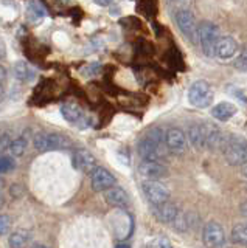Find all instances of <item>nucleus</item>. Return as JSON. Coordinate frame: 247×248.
<instances>
[{"label": "nucleus", "mask_w": 247, "mask_h": 248, "mask_svg": "<svg viewBox=\"0 0 247 248\" xmlns=\"http://www.w3.org/2000/svg\"><path fill=\"white\" fill-rule=\"evenodd\" d=\"M224 158L230 166L247 165V140L238 135H227L222 144Z\"/></svg>", "instance_id": "1"}, {"label": "nucleus", "mask_w": 247, "mask_h": 248, "mask_svg": "<svg viewBox=\"0 0 247 248\" xmlns=\"http://www.w3.org/2000/svg\"><path fill=\"white\" fill-rule=\"evenodd\" d=\"M221 41L219 28L214 25L213 22H202L199 23V44L200 50L207 58L216 56V46Z\"/></svg>", "instance_id": "2"}, {"label": "nucleus", "mask_w": 247, "mask_h": 248, "mask_svg": "<svg viewBox=\"0 0 247 248\" xmlns=\"http://www.w3.org/2000/svg\"><path fill=\"white\" fill-rule=\"evenodd\" d=\"M213 89L204 79L195 81L188 89V103L198 108H205L213 103Z\"/></svg>", "instance_id": "3"}, {"label": "nucleus", "mask_w": 247, "mask_h": 248, "mask_svg": "<svg viewBox=\"0 0 247 248\" xmlns=\"http://www.w3.org/2000/svg\"><path fill=\"white\" fill-rule=\"evenodd\" d=\"M176 23L179 30L182 31V34L190 39L193 44H198L199 41V25L196 22L195 14H193L187 8H182V10H177L176 13Z\"/></svg>", "instance_id": "4"}, {"label": "nucleus", "mask_w": 247, "mask_h": 248, "mask_svg": "<svg viewBox=\"0 0 247 248\" xmlns=\"http://www.w3.org/2000/svg\"><path fill=\"white\" fill-rule=\"evenodd\" d=\"M33 144L39 152H49L67 149L70 146V140L63 134H37Z\"/></svg>", "instance_id": "5"}, {"label": "nucleus", "mask_w": 247, "mask_h": 248, "mask_svg": "<svg viewBox=\"0 0 247 248\" xmlns=\"http://www.w3.org/2000/svg\"><path fill=\"white\" fill-rule=\"evenodd\" d=\"M142 191L145 197L152 203V206L169 202V189L157 180H145L142 185Z\"/></svg>", "instance_id": "6"}, {"label": "nucleus", "mask_w": 247, "mask_h": 248, "mask_svg": "<svg viewBox=\"0 0 247 248\" xmlns=\"http://www.w3.org/2000/svg\"><path fill=\"white\" fill-rule=\"evenodd\" d=\"M166 147H162L156 143H152L149 138H143L140 140V143L137 146V152L140 155L142 161H156L162 163L164 158L166 157Z\"/></svg>", "instance_id": "7"}, {"label": "nucleus", "mask_w": 247, "mask_h": 248, "mask_svg": "<svg viewBox=\"0 0 247 248\" xmlns=\"http://www.w3.org/2000/svg\"><path fill=\"white\" fill-rule=\"evenodd\" d=\"M202 240L207 248H219L226 240V231L218 222H207L202 230Z\"/></svg>", "instance_id": "8"}, {"label": "nucleus", "mask_w": 247, "mask_h": 248, "mask_svg": "<svg viewBox=\"0 0 247 248\" xmlns=\"http://www.w3.org/2000/svg\"><path fill=\"white\" fill-rule=\"evenodd\" d=\"M166 149L174 155H182L187 151V135L179 127H169L165 132Z\"/></svg>", "instance_id": "9"}, {"label": "nucleus", "mask_w": 247, "mask_h": 248, "mask_svg": "<svg viewBox=\"0 0 247 248\" xmlns=\"http://www.w3.org/2000/svg\"><path fill=\"white\" fill-rule=\"evenodd\" d=\"M90 183H92V188L97 192H101V191H107L115 186L117 183V178L115 175L107 170L106 168H97L94 172L90 174Z\"/></svg>", "instance_id": "10"}, {"label": "nucleus", "mask_w": 247, "mask_h": 248, "mask_svg": "<svg viewBox=\"0 0 247 248\" xmlns=\"http://www.w3.org/2000/svg\"><path fill=\"white\" fill-rule=\"evenodd\" d=\"M73 168L78 169L80 172L92 174L98 168L97 158L87 149H76L73 154Z\"/></svg>", "instance_id": "11"}, {"label": "nucleus", "mask_w": 247, "mask_h": 248, "mask_svg": "<svg viewBox=\"0 0 247 248\" xmlns=\"http://www.w3.org/2000/svg\"><path fill=\"white\" fill-rule=\"evenodd\" d=\"M204 126V132H205V147H208L210 151H216V149H222L224 140H226V135L222 134V130L216 126L213 123H202Z\"/></svg>", "instance_id": "12"}, {"label": "nucleus", "mask_w": 247, "mask_h": 248, "mask_svg": "<svg viewBox=\"0 0 247 248\" xmlns=\"http://www.w3.org/2000/svg\"><path fill=\"white\" fill-rule=\"evenodd\" d=\"M138 172L143 175L146 180H159L168 175V168L164 163H156V161H142L138 165Z\"/></svg>", "instance_id": "13"}, {"label": "nucleus", "mask_w": 247, "mask_h": 248, "mask_svg": "<svg viewBox=\"0 0 247 248\" xmlns=\"http://www.w3.org/2000/svg\"><path fill=\"white\" fill-rule=\"evenodd\" d=\"M61 115H63L68 123L75 124V126H80V127L89 126L87 116L84 115V112L76 104H72V103L63 104V107H61Z\"/></svg>", "instance_id": "14"}, {"label": "nucleus", "mask_w": 247, "mask_h": 248, "mask_svg": "<svg viewBox=\"0 0 247 248\" xmlns=\"http://www.w3.org/2000/svg\"><path fill=\"white\" fill-rule=\"evenodd\" d=\"M151 211H152V216L162 223H171V222H174L177 219V216L181 214L179 208H177L174 203H171V202H166V203L152 206Z\"/></svg>", "instance_id": "15"}, {"label": "nucleus", "mask_w": 247, "mask_h": 248, "mask_svg": "<svg viewBox=\"0 0 247 248\" xmlns=\"http://www.w3.org/2000/svg\"><path fill=\"white\" fill-rule=\"evenodd\" d=\"M104 199L114 208H126L131 203L129 194L123 188H120V186H114V188L107 189L104 192Z\"/></svg>", "instance_id": "16"}, {"label": "nucleus", "mask_w": 247, "mask_h": 248, "mask_svg": "<svg viewBox=\"0 0 247 248\" xmlns=\"http://www.w3.org/2000/svg\"><path fill=\"white\" fill-rule=\"evenodd\" d=\"M236 51H238V44L233 37L230 36L221 37L218 46H216V58L221 61H229L235 56Z\"/></svg>", "instance_id": "17"}, {"label": "nucleus", "mask_w": 247, "mask_h": 248, "mask_svg": "<svg viewBox=\"0 0 247 248\" xmlns=\"http://www.w3.org/2000/svg\"><path fill=\"white\" fill-rule=\"evenodd\" d=\"M187 137H188V141L190 144L195 147V149H202L205 147V132H204V126L202 123H195L188 126V130H187Z\"/></svg>", "instance_id": "18"}, {"label": "nucleus", "mask_w": 247, "mask_h": 248, "mask_svg": "<svg viewBox=\"0 0 247 248\" xmlns=\"http://www.w3.org/2000/svg\"><path fill=\"white\" fill-rule=\"evenodd\" d=\"M235 113H236V107L231 103H227V101H222V103L216 104L212 108L213 118L219 120V121H229Z\"/></svg>", "instance_id": "19"}, {"label": "nucleus", "mask_w": 247, "mask_h": 248, "mask_svg": "<svg viewBox=\"0 0 247 248\" xmlns=\"http://www.w3.org/2000/svg\"><path fill=\"white\" fill-rule=\"evenodd\" d=\"M13 75L20 82H30V81H33V78H34L33 70L30 68V65L27 64L25 61H19V62H16V64H14V67H13Z\"/></svg>", "instance_id": "20"}, {"label": "nucleus", "mask_w": 247, "mask_h": 248, "mask_svg": "<svg viewBox=\"0 0 247 248\" xmlns=\"http://www.w3.org/2000/svg\"><path fill=\"white\" fill-rule=\"evenodd\" d=\"M45 6L41 2H30L27 8V19L30 23H39L45 16Z\"/></svg>", "instance_id": "21"}, {"label": "nucleus", "mask_w": 247, "mask_h": 248, "mask_svg": "<svg viewBox=\"0 0 247 248\" xmlns=\"http://www.w3.org/2000/svg\"><path fill=\"white\" fill-rule=\"evenodd\" d=\"M166 62L169 64V67L176 70V72H177V70H183L185 68L182 54H181L179 50H177V46H174V45L166 51Z\"/></svg>", "instance_id": "22"}, {"label": "nucleus", "mask_w": 247, "mask_h": 248, "mask_svg": "<svg viewBox=\"0 0 247 248\" xmlns=\"http://www.w3.org/2000/svg\"><path fill=\"white\" fill-rule=\"evenodd\" d=\"M30 242V234L27 231H16L10 236L8 244L11 248H27Z\"/></svg>", "instance_id": "23"}, {"label": "nucleus", "mask_w": 247, "mask_h": 248, "mask_svg": "<svg viewBox=\"0 0 247 248\" xmlns=\"http://www.w3.org/2000/svg\"><path fill=\"white\" fill-rule=\"evenodd\" d=\"M231 240H233V244L247 247V225H236L231 230Z\"/></svg>", "instance_id": "24"}, {"label": "nucleus", "mask_w": 247, "mask_h": 248, "mask_svg": "<svg viewBox=\"0 0 247 248\" xmlns=\"http://www.w3.org/2000/svg\"><path fill=\"white\" fill-rule=\"evenodd\" d=\"M27 146H28L27 138L19 137V138L13 140V141H11L10 152H11V155H14V157H20V155H24V152L27 151Z\"/></svg>", "instance_id": "25"}, {"label": "nucleus", "mask_w": 247, "mask_h": 248, "mask_svg": "<svg viewBox=\"0 0 247 248\" xmlns=\"http://www.w3.org/2000/svg\"><path fill=\"white\" fill-rule=\"evenodd\" d=\"M137 11H140L142 14L151 17V16L157 14V3L156 2H138L137 3Z\"/></svg>", "instance_id": "26"}, {"label": "nucleus", "mask_w": 247, "mask_h": 248, "mask_svg": "<svg viewBox=\"0 0 247 248\" xmlns=\"http://www.w3.org/2000/svg\"><path fill=\"white\" fill-rule=\"evenodd\" d=\"M137 53L148 58L154 53V45L148 41H145V39H140V41L137 42Z\"/></svg>", "instance_id": "27"}, {"label": "nucleus", "mask_w": 247, "mask_h": 248, "mask_svg": "<svg viewBox=\"0 0 247 248\" xmlns=\"http://www.w3.org/2000/svg\"><path fill=\"white\" fill-rule=\"evenodd\" d=\"M120 23L123 27H126V28H131V30H138L142 27V22L138 20L137 17H132V16H129V17H125V19H121Z\"/></svg>", "instance_id": "28"}, {"label": "nucleus", "mask_w": 247, "mask_h": 248, "mask_svg": "<svg viewBox=\"0 0 247 248\" xmlns=\"http://www.w3.org/2000/svg\"><path fill=\"white\" fill-rule=\"evenodd\" d=\"M11 228V219L6 214H0V236L8 234Z\"/></svg>", "instance_id": "29"}, {"label": "nucleus", "mask_w": 247, "mask_h": 248, "mask_svg": "<svg viewBox=\"0 0 247 248\" xmlns=\"http://www.w3.org/2000/svg\"><path fill=\"white\" fill-rule=\"evenodd\" d=\"M99 72H101V65H99V64H89L87 67H84V68L81 70L82 76H86V78L95 76V75H98Z\"/></svg>", "instance_id": "30"}, {"label": "nucleus", "mask_w": 247, "mask_h": 248, "mask_svg": "<svg viewBox=\"0 0 247 248\" xmlns=\"http://www.w3.org/2000/svg\"><path fill=\"white\" fill-rule=\"evenodd\" d=\"M14 166H16V163L11 157H0V172H8Z\"/></svg>", "instance_id": "31"}, {"label": "nucleus", "mask_w": 247, "mask_h": 248, "mask_svg": "<svg viewBox=\"0 0 247 248\" xmlns=\"http://www.w3.org/2000/svg\"><path fill=\"white\" fill-rule=\"evenodd\" d=\"M235 67L239 70H247V45L243 48V51L239 53V56L235 62Z\"/></svg>", "instance_id": "32"}, {"label": "nucleus", "mask_w": 247, "mask_h": 248, "mask_svg": "<svg viewBox=\"0 0 247 248\" xmlns=\"http://www.w3.org/2000/svg\"><path fill=\"white\" fill-rule=\"evenodd\" d=\"M11 137L8 134H2L0 135V154H3L5 151H10V146H11Z\"/></svg>", "instance_id": "33"}, {"label": "nucleus", "mask_w": 247, "mask_h": 248, "mask_svg": "<svg viewBox=\"0 0 247 248\" xmlns=\"http://www.w3.org/2000/svg\"><path fill=\"white\" fill-rule=\"evenodd\" d=\"M149 248H169V244L166 242V240H164V239H157V240H154V242L149 245Z\"/></svg>", "instance_id": "34"}, {"label": "nucleus", "mask_w": 247, "mask_h": 248, "mask_svg": "<svg viewBox=\"0 0 247 248\" xmlns=\"http://www.w3.org/2000/svg\"><path fill=\"white\" fill-rule=\"evenodd\" d=\"M5 82H6V68L0 64V90L3 89Z\"/></svg>", "instance_id": "35"}, {"label": "nucleus", "mask_w": 247, "mask_h": 248, "mask_svg": "<svg viewBox=\"0 0 247 248\" xmlns=\"http://www.w3.org/2000/svg\"><path fill=\"white\" fill-rule=\"evenodd\" d=\"M6 56V45L3 42V39L0 37V59H3Z\"/></svg>", "instance_id": "36"}, {"label": "nucleus", "mask_w": 247, "mask_h": 248, "mask_svg": "<svg viewBox=\"0 0 247 248\" xmlns=\"http://www.w3.org/2000/svg\"><path fill=\"white\" fill-rule=\"evenodd\" d=\"M241 214L244 217H247V202H244V203L241 205Z\"/></svg>", "instance_id": "37"}, {"label": "nucleus", "mask_w": 247, "mask_h": 248, "mask_svg": "<svg viewBox=\"0 0 247 248\" xmlns=\"http://www.w3.org/2000/svg\"><path fill=\"white\" fill-rule=\"evenodd\" d=\"M3 203H5V197H3V194H2V189H0V208L3 206Z\"/></svg>", "instance_id": "38"}, {"label": "nucleus", "mask_w": 247, "mask_h": 248, "mask_svg": "<svg viewBox=\"0 0 247 248\" xmlns=\"http://www.w3.org/2000/svg\"><path fill=\"white\" fill-rule=\"evenodd\" d=\"M241 174L247 178V165H244V166L241 168Z\"/></svg>", "instance_id": "39"}, {"label": "nucleus", "mask_w": 247, "mask_h": 248, "mask_svg": "<svg viewBox=\"0 0 247 248\" xmlns=\"http://www.w3.org/2000/svg\"><path fill=\"white\" fill-rule=\"evenodd\" d=\"M115 248H131V247H129L128 244H120V245H117Z\"/></svg>", "instance_id": "40"}, {"label": "nucleus", "mask_w": 247, "mask_h": 248, "mask_svg": "<svg viewBox=\"0 0 247 248\" xmlns=\"http://www.w3.org/2000/svg\"><path fill=\"white\" fill-rule=\"evenodd\" d=\"M32 248H47V247H44V245H34V247H32Z\"/></svg>", "instance_id": "41"}, {"label": "nucleus", "mask_w": 247, "mask_h": 248, "mask_svg": "<svg viewBox=\"0 0 247 248\" xmlns=\"http://www.w3.org/2000/svg\"><path fill=\"white\" fill-rule=\"evenodd\" d=\"M2 186H3V180L0 178V189H2Z\"/></svg>", "instance_id": "42"}]
</instances>
